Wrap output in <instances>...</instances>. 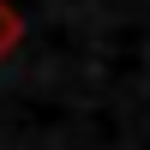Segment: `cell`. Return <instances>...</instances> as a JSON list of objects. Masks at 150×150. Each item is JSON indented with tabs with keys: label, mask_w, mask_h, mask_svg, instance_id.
I'll use <instances>...</instances> for the list:
<instances>
[{
	"label": "cell",
	"mask_w": 150,
	"mask_h": 150,
	"mask_svg": "<svg viewBox=\"0 0 150 150\" xmlns=\"http://www.w3.org/2000/svg\"><path fill=\"white\" fill-rule=\"evenodd\" d=\"M24 42V18H18V6L12 0H0V60H12V48Z\"/></svg>",
	"instance_id": "obj_1"
}]
</instances>
